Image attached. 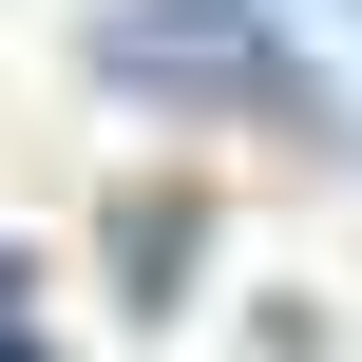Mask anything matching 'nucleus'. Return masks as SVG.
Returning a JSON list of instances; mask_svg holds the SVG:
<instances>
[{
  "label": "nucleus",
  "instance_id": "nucleus-1",
  "mask_svg": "<svg viewBox=\"0 0 362 362\" xmlns=\"http://www.w3.org/2000/svg\"><path fill=\"white\" fill-rule=\"evenodd\" d=\"M95 76L115 95H210V115H305V76H286V38L248 0H115L95 19Z\"/></svg>",
  "mask_w": 362,
  "mask_h": 362
}]
</instances>
